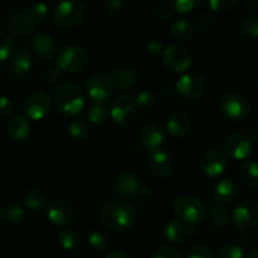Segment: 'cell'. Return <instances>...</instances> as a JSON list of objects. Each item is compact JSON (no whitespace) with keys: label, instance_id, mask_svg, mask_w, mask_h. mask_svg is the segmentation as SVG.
Listing matches in <instances>:
<instances>
[{"label":"cell","instance_id":"cell-1","mask_svg":"<svg viewBox=\"0 0 258 258\" xmlns=\"http://www.w3.org/2000/svg\"><path fill=\"white\" fill-rule=\"evenodd\" d=\"M98 217L106 229L112 232H123L133 226L135 221V211L127 202L111 201L101 207Z\"/></svg>","mask_w":258,"mask_h":258},{"label":"cell","instance_id":"cell-2","mask_svg":"<svg viewBox=\"0 0 258 258\" xmlns=\"http://www.w3.org/2000/svg\"><path fill=\"white\" fill-rule=\"evenodd\" d=\"M57 110L66 117H72L80 113L85 107V92L76 83L66 82L58 87L54 96Z\"/></svg>","mask_w":258,"mask_h":258},{"label":"cell","instance_id":"cell-3","mask_svg":"<svg viewBox=\"0 0 258 258\" xmlns=\"http://www.w3.org/2000/svg\"><path fill=\"white\" fill-rule=\"evenodd\" d=\"M54 22L64 29L78 27L86 18V7L80 0H64L53 12Z\"/></svg>","mask_w":258,"mask_h":258},{"label":"cell","instance_id":"cell-4","mask_svg":"<svg viewBox=\"0 0 258 258\" xmlns=\"http://www.w3.org/2000/svg\"><path fill=\"white\" fill-rule=\"evenodd\" d=\"M139 115L136 100L130 95H120L113 100L110 108V116L120 127H130L135 123Z\"/></svg>","mask_w":258,"mask_h":258},{"label":"cell","instance_id":"cell-5","mask_svg":"<svg viewBox=\"0 0 258 258\" xmlns=\"http://www.w3.org/2000/svg\"><path fill=\"white\" fill-rule=\"evenodd\" d=\"M219 112L226 120L241 122L251 113V105L242 95L227 93L219 101Z\"/></svg>","mask_w":258,"mask_h":258},{"label":"cell","instance_id":"cell-6","mask_svg":"<svg viewBox=\"0 0 258 258\" xmlns=\"http://www.w3.org/2000/svg\"><path fill=\"white\" fill-rule=\"evenodd\" d=\"M88 53L82 47L68 45L57 54V68L67 73H77L88 66Z\"/></svg>","mask_w":258,"mask_h":258},{"label":"cell","instance_id":"cell-7","mask_svg":"<svg viewBox=\"0 0 258 258\" xmlns=\"http://www.w3.org/2000/svg\"><path fill=\"white\" fill-rule=\"evenodd\" d=\"M174 213L181 222L190 224L201 223L204 221L207 209L198 198L193 196H183L174 203Z\"/></svg>","mask_w":258,"mask_h":258},{"label":"cell","instance_id":"cell-8","mask_svg":"<svg viewBox=\"0 0 258 258\" xmlns=\"http://www.w3.org/2000/svg\"><path fill=\"white\" fill-rule=\"evenodd\" d=\"M232 222L242 232L253 231L258 224V203L254 199L239 202L232 212Z\"/></svg>","mask_w":258,"mask_h":258},{"label":"cell","instance_id":"cell-9","mask_svg":"<svg viewBox=\"0 0 258 258\" xmlns=\"http://www.w3.org/2000/svg\"><path fill=\"white\" fill-rule=\"evenodd\" d=\"M52 108V98L47 92L35 91L30 93L23 102V111L29 120H43Z\"/></svg>","mask_w":258,"mask_h":258},{"label":"cell","instance_id":"cell-10","mask_svg":"<svg viewBox=\"0 0 258 258\" xmlns=\"http://www.w3.org/2000/svg\"><path fill=\"white\" fill-rule=\"evenodd\" d=\"M163 63L168 70L174 73H183L191 66V55L185 47L173 44L164 50Z\"/></svg>","mask_w":258,"mask_h":258},{"label":"cell","instance_id":"cell-11","mask_svg":"<svg viewBox=\"0 0 258 258\" xmlns=\"http://www.w3.org/2000/svg\"><path fill=\"white\" fill-rule=\"evenodd\" d=\"M148 169L151 175L158 180H165L173 174L174 163L171 156L163 149L148 153Z\"/></svg>","mask_w":258,"mask_h":258},{"label":"cell","instance_id":"cell-12","mask_svg":"<svg viewBox=\"0 0 258 258\" xmlns=\"http://www.w3.org/2000/svg\"><path fill=\"white\" fill-rule=\"evenodd\" d=\"M175 90L183 97L189 98V100H196V98L203 96L206 92L207 81L199 73H186L179 78L175 85Z\"/></svg>","mask_w":258,"mask_h":258},{"label":"cell","instance_id":"cell-13","mask_svg":"<svg viewBox=\"0 0 258 258\" xmlns=\"http://www.w3.org/2000/svg\"><path fill=\"white\" fill-rule=\"evenodd\" d=\"M227 168H228V161L226 155L214 149L204 151L199 159V169L204 175L209 178H217L222 175Z\"/></svg>","mask_w":258,"mask_h":258},{"label":"cell","instance_id":"cell-14","mask_svg":"<svg viewBox=\"0 0 258 258\" xmlns=\"http://www.w3.org/2000/svg\"><path fill=\"white\" fill-rule=\"evenodd\" d=\"M139 140H140V145L143 146V149H145L148 153L155 151L161 148L164 140H165V130L160 123L155 122V121L146 122L141 127Z\"/></svg>","mask_w":258,"mask_h":258},{"label":"cell","instance_id":"cell-15","mask_svg":"<svg viewBox=\"0 0 258 258\" xmlns=\"http://www.w3.org/2000/svg\"><path fill=\"white\" fill-rule=\"evenodd\" d=\"M223 150L226 155L233 160H244L251 155L252 143L246 135L232 134L224 140Z\"/></svg>","mask_w":258,"mask_h":258},{"label":"cell","instance_id":"cell-16","mask_svg":"<svg viewBox=\"0 0 258 258\" xmlns=\"http://www.w3.org/2000/svg\"><path fill=\"white\" fill-rule=\"evenodd\" d=\"M86 87L88 96L97 103H105L115 91L110 77L106 75H96L91 77L86 83Z\"/></svg>","mask_w":258,"mask_h":258},{"label":"cell","instance_id":"cell-17","mask_svg":"<svg viewBox=\"0 0 258 258\" xmlns=\"http://www.w3.org/2000/svg\"><path fill=\"white\" fill-rule=\"evenodd\" d=\"M47 217L52 224L59 228H64L72 222L73 211L67 202L54 199L47 207Z\"/></svg>","mask_w":258,"mask_h":258},{"label":"cell","instance_id":"cell-18","mask_svg":"<svg viewBox=\"0 0 258 258\" xmlns=\"http://www.w3.org/2000/svg\"><path fill=\"white\" fill-rule=\"evenodd\" d=\"M7 28L18 39H27L32 35L34 24L28 19L24 12H17L8 17Z\"/></svg>","mask_w":258,"mask_h":258},{"label":"cell","instance_id":"cell-19","mask_svg":"<svg viewBox=\"0 0 258 258\" xmlns=\"http://www.w3.org/2000/svg\"><path fill=\"white\" fill-rule=\"evenodd\" d=\"M34 64V57L25 48L13 50L10 55V71L17 77H23L32 71Z\"/></svg>","mask_w":258,"mask_h":258},{"label":"cell","instance_id":"cell-20","mask_svg":"<svg viewBox=\"0 0 258 258\" xmlns=\"http://www.w3.org/2000/svg\"><path fill=\"white\" fill-rule=\"evenodd\" d=\"M55 40L48 33H38L32 39L33 53L43 62L50 60L55 55Z\"/></svg>","mask_w":258,"mask_h":258},{"label":"cell","instance_id":"cell-21","mask_svg":"<svg viewBox=\"0 0 258 258\" xmlns=\"http://www.w3.org/2000/svg\"><path fill=\"white\" fill-rule=\"evenodd\" d=\"M140 186L139 179L131 173H120L113 181V190L123 198L138 197Z\"/></svg>","mask_w":258,"mask_h":258},{"label":"cell","instance_id":"cell-22","mask_svg":"<svg viewBox=\"0 0 258 258\" xmlns=\"http://www.w3.org/2000/svg\"><path fill=\"white\" fill-rule=\"evenodd\" d=\"M239 185L231 178L219 180L214 186V198L221 204H232L238 199Z\"/></svg>","mask_w":258,"mask_h":258},{"label":"cell","instance_id":"cell-23","mask_svg":"<svg viewBox=\"0 0 258 258\" xmlns=\"http://www.w3.org/2000/svg\"><path fill=\"white\" fill-rule=\"evenodd\" d=\"M111 82L115 90L125 91L133 87L136 82L135 71L127 66H116L111 70L110 75Z\"/></svg>","mask_w":258,"mask_h":258},{"label":"cell","instance_id":"cell-24","mask_svg":"<svg viewBox=\"0 0 258 258\" xmlns=\"http://www.w3.org/2000/svg\"><path fill=\"white\" fill-rule=\"evenodd\" d=\"M191 121L186 112L181 110H175L169 115L166 121V128L175 138H183L190 131Z\"/></svg>","mask_w":258,"mask_h":258},{"label":"cell","instance_id":"cell-25","mask_svg":"<svg viewBox=\"0 0 258 258\" xmlns=\"http://www.w3.org/2000/svg\"><path fill=\"white\" fill-rule=\"evenodd\" d=\"M238 179L246 188L256 190L258 188V166L253 160L244 161L238 168Z\"/></svg>","mask_w":258,"mask_h":258},{"label":"cell","instance_id":"cell-26","mask_svg":"<svg viewBox=\"0 0 258 258\" xmlns=\"http://www.w3.org/2000/svg\"><path fill=\"white\" fill-rule=\"evenodd\" d=\"M7 130L13 140L22 141L24 140V139H27L28 135H29V121H28L27 117H24V116L17 115L8 122Z\"/></svg>","mask_w":258,"mask_h":258},{"label":"cell","instance_id":"cell-27","mask_svg":"<svg viewBox=\"0 0 258 258\" xmlns=\"http://www.w3.org/2000/svg\"><path fill=\"white\" fill-rule=\"evenodd\" d=\"M164 234H165V238L170 243L179 244L188 236V228H186L184 222L178 221V219H173L169 223H166Z\"/></svg>","mask_w":258,"mask_h":258},{"label":"cell","instance_id":"cell-28","mask_svg":"<svg viewBox=\"0 0 258 258\" xmlns=\"http://www.w3.org/2000/svg\"><path fill=\"white\" fill-rule=\"evenodd\" d=\"M194 25L185 19H179L174 22L170 27V34L174 39L179 42H189L194 37Z\"/></svg>","mask_w":258,"mask_h":258},{"label":"cell","instance_id":"cell-29","mask_svg":"<svg viewBox=\"0 0 258 258\" xmlns=\"http://www.w3.org/2000/svg\"><path fill=\"white\" fill-rule=\"evenodd\" d=\"M24 202L30 211H38L44 208L47 204V194L38 188H32L25 193Z\"/></svg>","mask_w":258,"mask_h":258},{"label":"cell","instance_id":"cell-30","mask_svg":"<svg viewBox=\"0 0 258 258\" xmlns=\"http://www.w3.org/2000/svg\"><path fill=\"white\" fill-rule=\"evenodd\" d=\"M110 117V110L105 103L95 102L88 110V120L93 125H103Z\"/></svg>","mask_w":258,"mask_h":258},{"label":"cell","instance_id":"cell-31","mask_svg":"<svg viewBox=\"0 0 258 258\" xmlns=\"http://www.w3.org/2000/svg\"><path fill=\"white\" fill-rule=\"evenodd\" d=\"M58 239H59L62 248L66 249V251L72 252L80 247V236L73 229H63V231H60L59 234H58Z\"/></svg>","mask_w":258,"mask_h":258},{"label":"cell","instance_id":"cell-32","mask_svg":"<svg viewBox=\"0 0 258 258\" xmlns=\"http://www.w3.org/2000/svg\"><path fill=\"white\" fill-rule=\"evenodd\" d=\"M25 15L28 17V19L33 23V24H39L43 20L47 18L48 15V7L44 3H34L30 7H28V9L25 10Z\"/></svg>","mask_w":258,"mask_h":258},{"label":"cell","instance_id":"cell-33","mask_svg":"<svg viewBox=\"0 0 258 258\" xmlns=\"http://www.w3.org/2000/svg\"><path fill=\"white\" fill-rule=\"evenodd\" d=\"M135 100L136 103H138V107L143 108V110L145 111L155 110V107L159 103L158 96H156L155 92H153L151 90L141 91L138 95V98H135Z\"/></svg>","mask_w":258,"mask_h":258},{"label":"cell","instance_id":"cell-34","mask_svg":"<svg viewBox=\"0 0 258 258\" xmlns=\"http://www.w3.org/2000/svg\"><path fill=\"white\" fill-rule=\"evenodd\" d=\"M87 242L90 244L91 248L96 252H103L107 249L108 247V239L102 232L97 231V229H92L88 232L87 234Z\"/></svg>","mask_w":258,"mask_h":258},{"label":"cell","instance_id":"cell-35","mask_svg":"<svg viewBox=\"0 0 258 258\" xmlns=\"http://www.w3.org/2000/svg\"><path fill=\"white\" fill-rule=\"evenodd\" d=\"M70 134L75 140L85 141L90 135L88 123L83 118H76L70 123Z\"/></svg>","mask_w":258,"mask_h":258},{"label":"cell","instance_id":"cell-36","mask_svg":"<svg viewBox=\"0 0 258 258\" xmlns=\"http://www.w3.org/2000/svg\"><path fill=\"white\" fill-rule=\"evenodd\" d=\"M209 217H211V221L219 227L227 226L229 223V218H231L228 211L219 204H212L211 209H209Z\"/></svg>","mask_w":258,"mask_h":258},{"label":"cell","instance_id":"cell-37","mask_svg":"<svg viewBox=\"0 0 258 258\" xmlns=\"http://www.w3.org/2000/svg\"><path fill=\"white\" fill-rule=\"evenodd\" d=\"M242 34L249 40H256L258 37V19L256 15H248L244 18L241 25Z\"/></svg>","mask_w":258,"mask_h":258},{"label":"cell","instance_id":"cell-38","mask_svg":"<svg viewBox=\"0 0 258 258\" xmlns=\"http://www.w3.org/2000/svg\"><path fill=\"white\" fill-rule=\"evenodd\" d=\"M25 216L24 209L18 204H9L3 208V217L10 223H19Z\"/></svg>","mask_w":258,"mask_h":258},{"label":"cell","instance_id":"cell-39","mask_svg":"<svg viewBox=\"0 0 258 258\" xmlns=\"http://www.w3.org/2000/svg\"><path fill=\"white\" fill-rule=\"evenodd\" d=\"M199 3H201V0H169L171 10L179 13V14L190 13L191 10L198 7Z\"/></svg>","mask_w":258,"mask_h":258},{"label":"cell","instance_id":"cell-40","mask_svg":"<svg viewBox=\"0 0 258 258\" xmlns=\"http://www.w3.org/2000/svg\"><path fill=\"white\" fill-rule=\"evenodd\" d=\"M217 25V18L213 13L211 12H203L198 17L197 20V27L201 32H211L216 28Z\"/></svg>","mask_w":258,"mask_h":258},{"label":"cell","instance_id":"cell-41","mask_svg":"<svg viewBox=\"0 0 258 258\" xmlns=\"http://www.w3.org/2000/svg\"><path fill=\"white\" fill-rule=\"evenodd\" d=\"M13 40L7 33L0 32V63L9 59L13 53Z\"/></svg>","mask_w":258,"mask_h":258},{"label":"cell","instance_id":"cell-42","mask_svg":"<svg viewBox=\"0 0 258 258\" xmlns=\"http://www.w3.org/2000/svg\"><path fill=\"white\" fill-rule=\"evenodd\" d=\"M243 248L238 244H227L217 252L216 258H243Z\"/></svg>","mask_w":258,"mask_h":258},{"label":"cell","instance_id":"cell-43","mask_svg":"<svg viewBox=\"0 0 258 258\" xmlns=\"http://www.w3.org/2000/svg\"><path fill=\"white\" fill-rule=\"evenodd\" d=\"M208 7L216 13H224L233 9L239 0H206Z\"/></svg>","mask_w":258,"mask_h":258},{"label":"cell","instance_id":"cell-44","mask_svg":"<svg viewBox=\"0 0 258 258\" xmlns=\"http://www.w3.org/2000/svg\"><path fill=\"white\" fill-rule=\"evenodd\" d=\"M171 15H173V10H171L170 5L165 4V3L158 4L153 10V17L156 22H166V20L170 19Z\"/></svg>","mask_w":258,"mask_h":258},{"label":"cell","instance_id":"cell-45","mask_svg":"<svg viewBox=\"0 0 258 258\" xmlns=\"http://www.w3.org/2000/svg\"><path fill=\"white\" fill-rule=\"evenodd\" d=\"M185 258H213V252L206 244H197L189 249Z\"/></svg>","mask_w":258,"mask_h":258},{"label":"cell","instance_id":"cell-46","mask_svg":"<svg viewBox=\"0 0 258 258\" xmlns=\"http://www.w3.org/2000/svg\"><path fill=\"white\" fill-rule=\"evenodd\" d=\"M150 258H183L180 251L173 246H163L156 249Z\"/></svg>","mask_w":258,"mask_h":258},{"label":"cell","instance_id":"cell-47","mask_svg":"<svg viewBox=\"0 0 258 258\" xmlns=\"http://www.w3.org/2000/svg\"><path fill=\"white\" fill-rule=\"evenodd\" d=\"M145 50L153 59H159V58L163 57L165 48H164L163 43L159 42V40L153 39L150 40V42L146 43Z\"/></svg>","mask_w":258,"mask_h":258},{"label":"cell","instance_id":"cell-48","mask_svg":"<svg viewBox=\"0 0 258 258\" xmlns=\"http://www.w3.org/2000/svg\"><path fill=\"white\" fill-rule=\"evenodd\" d=\"M14 110V102L10 97L0 95V117L10 115Z\"/></svg>","mask_w":258,"mask_h":258},{"label":"cell","instance_id":"cell-49","mask_svg":"<svg viewBox=\"0 0 258 258\" xmlns=\"http://www.w3.org/2000/svg\"><path fill=\"white\" fill-rule=\"evenodd\" d=\"M59 78V70L57 67H48L42 73V80L48 85H54Z\"/></svg>","mask_w":258,"mask_h":258},{"label":"cell","instance_id":"cell-50","mask_svg":"<svg viewBox=\"0 0 258 258\" xmlns=\"http://www.w3.org/2000/svg\"><path fill=\"white\" fill-rule=\"evenodd\" d=\"M105 9L110 15L120 14L122 10V0H106Z\"/></svg>","mask_w":258,"mask_h":258},{"label":"cell","instance_id":"cell-51","mask_svg":"<svg viewBox=\"0 0 258 258\" xmlns=\"http://www.w3.org/2000/svg\"><path fill=\"white\" fill-rule=\"evenodd\" d=\"M105 258H131L130 254H127L123 251H111L106 254Z\"/></svg>","mask_w":258,"mask_h":258},{"label":"cell","instance_id":"cell-52","mask_svg":"<svg viewBox=\"0 0 258 258\" xmlns=\"http://www.w3.org/2000/svg\"><path fill=\"white\" fill-rule=\"evenodd\" d=\"M138 196L143 199H148L153 196V191H151V189L149 186H140V190H139Z\"/></svg>","mask_w":258,"mask_h":258},{"label":"cell","instance_id":"cell-53","mask_svg":"<svg viewBox=\"0 0 258 258\" xmlns=\"http://www.w3.org/2000/svg\"><path fill=\"white\" fill-rule=\"evenodd\" d=\"M247 138L249 139V141H251L252 144H257L258 143V127H257V126H253V127L249 130L248 136H247Z\"/></svg>","mask_w":258,"mask_h":258},{"label":"cell","instance_id":"cell-54","mask_svg":"<svg viewBox=\"0 0 258 258\" xmlns=\"http://www.w3.org/2000/svg\"><path fill=\"white\" fill-rule=\"evenodd\" d=\"M161 93H163V97L165 98V100H171V98L174 97L173 88H164Z\"/></svg>","mask_w":258,"mask_h":258},{"label":"cell","instance_id":"cell-55","mask_svg":"<svg viewBox=\"0 0 258 258\" xmlns=\"http://www.w3.org/2000/svg\"><path fill=\"white\" fill-rule=\"evenodd\" d=\"M244 3H246L247 7L251 10H253V12L258 9V0H244Z\"/></svg>","mask_w":258,"mask_h":258},{"label":"cell","instance_id":"cell-56","mask_svg":"<svg viewBox=\"0 0 258 258\" xmlns=\"http://www.w3.org/2000/svg\"><path fill=\"white\" fill-rule=\"evenodd\" d=\"M246 258H258V251L253 249V251H251L248 254H247Z\"/></svg>","mask_w":258,"mask_h":258},{"label":"cell","instance_id":"cell-57","mask_svg":"<svg viewBox=\"0 0 258 258\" xmlns=\"http://www.w3.org/2000/svg\"><path fill=\"white\" fill-rule=\"evenodd\" d=\"M3 217V207H2V204H0V218H2Z\"/></svg>","mask_w":258,"mask_h":258},{"label":"cell","instance_id":"cell-58","mask_svg":"<svg viewBox=\"0 0 258 258\" xmlns=\"http://www.w3.org/2000/svg\"><path fill=\"white\" fill-rule=\"evenodd\" d=\"M55 2H64V0H55Z\"/></svg>","mask_w":258,"mask_h":258}]
</instances>
